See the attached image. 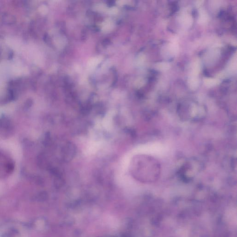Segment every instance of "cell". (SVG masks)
Here are the masks:
<instances>
[{
    "mask_svg": "<svg viewBox=\"0 0 237 237\" xmlns=\"http://www.w3.org/2000/svg\"><path fill=\"white\" fill-rule=\"evenodd\" d=\"M139 178L146 183H153L159 179L161 167L159 161L154 157L144 156L139 163Z\"/></svg>",
    "mask_w": 237,
    "mask_h": 237,
    "instance_id": "1",
    "label": "cell"
},
{
    "mask_svg": "<svg viewBox=\"0 0 237 237\" xmlns=\"http://www.w3.org/2000/svg\"><path fill=\"white\" fill-rule=\"evenodd\" d=\"M218 82V81H217V80H215V79H208L206 80L205 82L206 84L208 86H212L214 85L217 84Z\"/></svg>",
    "mask_w": 237,
    "mask_h": 237,
    "instance_id": "2",
    "label": "cell"
},
{
    "mask_svg": "<svg viewBox=\"0 0 237 237\" xmlns=\"http://www.w3.org/2000/svg\"><path fill=\"white\" fill-rule=\"evenodd\" d=\"M207 15L204 12H201L200 20L202 22H204L207 20Z\"/></svg>",
    "mask_w": 237,
    "mask_h": 237,
    "instance_id": "3",
    "label": "cell"
},
{
    "mask_svg": "<svg viewBox=\"0 0 237 237\" xmlns=\"http://www.w3.org/2000/svg\"><path fill=\"white\" fill-rule=\"evenodd\" d=\"M198 81H197L196 79H192L190 80V85L191 87L193 88H196L198 85Z\"/></svg>",
    "mask_w": 237,
    "mask_h": 237,
    "instance_id": "4",
    "label": "cell"
},
{
    "mask_svg": "<svg viewBox=\"0 0 237 237\" xmlns=\"http://www.w3.org/2000/svg\"><path fill=\"white\" fill-rule=\"evenodd\" d=\"M159 67V69H167L169 67V65L168 64L165 63H162L161 64H159V65L157 66Z\"/></svg>",
    "mask_w": 237,
    "mask_h": 237,
    "instance_id": "5",
    "label": "cell"
}]
</instances>
